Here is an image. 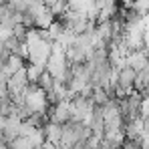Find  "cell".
<instances>
[{
  "instance_id": "obj_1",
  "label": "cell",
  "mask_w": 149,
  "mask_h": 149,
  "mask_svg": "<svg viewBox=\"0 0 149 149\" xmlns=\"http://www.w3.org/2000/svg\"><path fill=\"white\" fill-rule=\"evenodd\" d=\"M91 129L85 121H79V119H69L67 123H63V137H61V145L67 149L74 147L83 141H87L91 137Z\"/></svg>"
},
{
  "instance_id": "obj_2",
  "label": "cell",
  "mask_w": 149,
  "mask_h": 149,
  "mask_svg": "<svg viewBox=\"0 0 149 149\" xmlns=\"http://www.w3.org/2000/svg\"><path fill=\"white\" fill-rule=\"evenodd\" d=\"M69 69H71V63L65 54V49H61L58 45H54L52 49V54H50L49 63H47V73L54 79V81H61L65 83L67 74H69Z\"/></svg>"
},
{
  "instance_id": "obj_3",
  "label": "cell",
  "mask_w": 149,
  "mask_h": 149,
  "mask_svg": "<svg viewBox=\"0 0 149 149\" xmlns=\"http://www.w3.org/2000/svg\"><path fill=\"white\" fill-rule=\"evenodd\" d=\"M135 77H137V71L131 69L129 65H123L115 71V77H113V83L111 87L117 91L119 97H123L127 93H131L135 89Z\"/></svg>"
}]
</instances>
